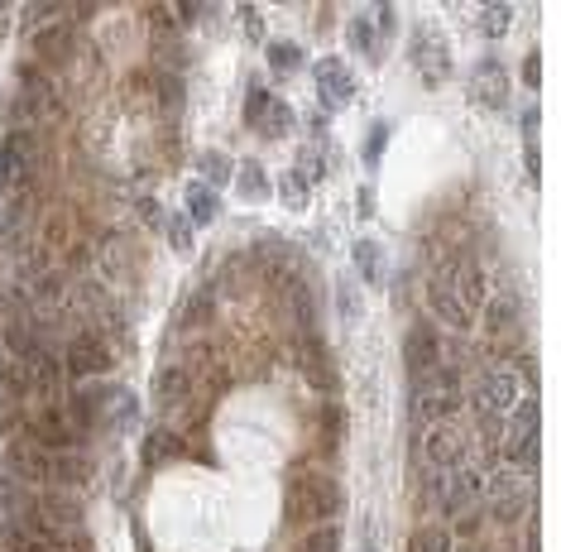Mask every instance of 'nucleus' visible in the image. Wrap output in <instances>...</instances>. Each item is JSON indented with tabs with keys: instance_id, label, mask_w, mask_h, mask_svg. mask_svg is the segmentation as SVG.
<instances>
[{
	"instance_id": "obj_1",
	"label": "nucleus",
	"mask_w": 561,
	"mask_h": 552,
	"mask_svg": "<svg viewBox=\"0 0 561 552\" xmlns=\"http://www.w3.org/2000/svg\"><path fill=\"white\" fill-rule=\"evenodd\" d=\"M460 399H466V384H460V370H446V365H437L432 375L413 380V390H408L413 423H417V427H427V423H451V413L460 408Z\"/></svg>"
},
{
	"instance_id": "obj_2",
	"label": "nucleus",
	"mask_w": 561,
	"mask_h": 552,
	"mask_svg": "<svg viewBox=\"0 0 561 552\" xmlns=\"http://www.w3.org/2000/svg\"><path fill=\"white\" fill-rule=\"evenodd\" d=\"M346 509V495L331 476H302L284 490V519L288 523H336Z\"/></svg>"
},
{
	"instance_id": "obj_3",
	"label": "nucleus",
	"mask_w": 561,
	"mask_h": 552,
	"mask_svg": "<svg viewBox=\"0 0 561 552\" xmlns=\"http://www.w3.org/2000/svg\"><path fill=\"white\" fill-rule=\"evenodd\" d=\"M485 504H489V519L513 529L532 509V476L513 471V466H499L495 476H485Z\"/></svg>"
},
{
	"instance_id": "obj_4",
	"label": "nucleus",
	"mask_w": 561,
	"mask_h": 552,
	"mask_svg": "<svg viewBox=\"0 0 561 552\" xmlns=\"http://www.w3.org/2000/svg\"><path fill=\"white\" fill-rule=\"evenodd\" d=\"M417 461H423L432 476L456 471V466L470 461V437L460 433L456 423H427L423 433H417Z\"/></svg>"
},
{
	"instance_id": "obj_5",
	"label": "nucleus",
	"mask_w": 561,
	"mask_h": 552,
	"mask_svg": "<svg viewBox=\"0 0 561 552\" xmlns=\"http://www.w3.org/2000/svg\"><path fill=\"white\" fill-rule=\"evenodd\" d=\"M518 390H523V380H518L513 365H485L480 375H475L470 404H475L480 418H504V413L518 404Z\"/></svg>"
},
{
	"instance_id": "obj_6",
	"label": "nucleus",
	"mask_w": 561,
	"mask_h": 552,
	"mask_svg": "<svg viewBox=\"0 0 561 552\" xmlns=\"http://www.w3.org/2000/svg\"><path fill=\"white\" fill-rule=\"evenodd\" d=\"M432 495H437L442 514H470L485 500V471L470 461L456 466V471H442V476H432Z\"/></svg>"
},
{
	"instance_id": "obj_7",
	"label": "nucleus",
	"mask_w": 561,
	"mask_h": 552,
	"mask_svg": "<svg viewBox=\"0 0 561 552\" xmlns=\"http://www.w3.org/2000/svg\"><path fill=\"white\" fill-rule=\"evenodd\" d=\"M34 169H39V140L34 135H5V145H0V188L24 192Z\"/></svg>"
},
{
	"instance_id": "obj_8",
	"label": "nucleus",
	"mask_w": 561,
	"mask_h": 552,
	"mask_svg": "<svg viewBox=\"0 0 561 552\" xmlns=\"http://www.w3.org/2000/svg\"><path fill=\"white\" fill-rule=\"evenodd\" d=\"M442 365V337L432 322H413L408 337H403V370H408L413 380L432 375V370Z\"/></svg>"
},
{
	"instance_id": "obj_9",
	"label": "nucleus",
	"mask_w": 561,
	"mask_h": 552,
	"mask_svg": "<svg viewBox=\"0 0 561 552\" xmlns=\"http://www.w3.org/2000/svg\"><path fill=\"white\" fill-rule=\"evenodd\" d=\"M442 279H446L451 298H456L470 317H475V312H485V302H489V284H485V269L475 265V259H456L451 269H442Z\"/></svg>"
},
{
	"instance_id": "obj_10",
	"label": "nucleus",
	"mask_w": 561,
	"mask_h": 552,
	"mask_svg": "<svg viewBox=\"0 0 561 552\" xmlns=\"http://www.w3.org/2000/svg\"><path fill=\"white\" fill-rule=\"evenodd\" d=\"M413 63L417 73H423L427 87H437V82L451 77V48H446V39H437V30H413Z\"/></svg>"
},
{
	"instance_id": "obj_11",
	"label": "nucleus",
	"mask_w": 561,
	"mask_h": 552,
	"mask_svg": "<svg viewBox=\"0 0 561 552\" xmlns=\"http://www.w3.org/2000/svg\"><path fill=\"white\" fill-rule=\"evenodd\" d=\"M48 457L53 451L34 447L30 437H20L5 447V476L20 480V486H48Z\"/></svg>"
},
{
	"instance_id": "obj_12",
	"label": "nucleus",
	"mask_w": 561,
	"mask_h": 552,
	"mask_svg": "<svg viewBox=\"0 0 561 552\" xmlns=\"http://www.w3.org/2000/svg\"><path fill=\"white\" fill-rule=\"evenodd\" d=\"M110 365H116V355H110V346L101 337H73V346L63 355V370L77 375V380H96V375H106Z\"/></svg>"
},
{
	"instance_id": "obj_13",
	"label": "nucleus",
	"mask_w": 561,
	"mask_h": 552,
	"mask_svg": "<svg viewBox=\"0 0 561 552\" xmlns=\"http://www.w3.org/2000/svg\"><path fill=\"white\" fill-rule=\"evenodd\" d=\"M509 73H504V63L495 58H485V63H475V73H470V101L475 106H489V110H499L504 101H509Z\"/></svg>"
},
{
	"instance_id": "obj_14",
	"label": "nucleus",
	"mask_w": 561,
	"mask_h": 552,
	"mask_svg": "<svg viewBox=\"0 0 561 552\" xmlns=\"http://www.w3.org/2000/svg\"><path fill=\"white\" fill-rule=\"evenodd\" d=\"M312 73H317V96L327 106H341V101L355 96V73H350L346 58H321Z\"/></svg>"
},
{
	"instance_id": "obj_15",
	"label": "nucleus",
	"mask_w": 561,
	"mask_h": 552,
	"mask_svg": "<svg viewBox=\"0 0 561 552\" xmlns=\"http://www.w3.org/2000/svg\"><path fill=\"white\" fill-rule=\"evenodd\" d=\"M20 96L39 106V116H58V87H53V82L39 73L34 63L20 67Z\"/></svg>"
},
{
	"instance_id": "obj_16",
	"label": "nucleus",
	"mask_w": 561,
	"mask_h": 552,
	"mask_svg": "<svg viewBox=\"0 0 561 552\" xmlns=\"http://www.w3.org/2000/svg\"><path fill=\"white\" fill-rule=\"evenodd\" d=\"M427 308L437 312L446 327H456V331H466V327L475 322V317H470V312H466V308H460V302L451 298V288H446V279H442V274H432V284H427Z\"/></svg>"
},
{
	"instance_id": "obj_17",
	"label": "nucleus",
	"mask_w": 561,
	"mask_h": 552,
	"mask_svg": "<svg viewBox=\"0 0 561 552\" xmlns=\"http://www.w3.org/2000/svg\"><path fill=\"white\" fill-rule=\"evenodd\" d=\"M34 44H39V58L44 63H67L73 53V24H48V30H34Z\"/></svg>"
},
{
	"instance_id": "obj_18",
	"label": "nucleus",
	"mask_w": 561,
	"mask_h": 552,
	"mask_svg": "<svg viewBox=\"0 0 561 552\" xmlns=\"http://www.w3.org/2000/svg\"><path fill=\"white\" fill-rule=\"evenodd\" d=\"M48 480H53V486H87L92 466L82 461L77 451H53V457H48Z\"/></svg>"
},
{
	"instance_id": "obj_19",
	"label": "nucleus",
	"mask_w": 561,
	"mask_h": 552,
	"mask_svg": "<svg viewBox=\"0 0 561 552\" xmlns=\"http://www.w3.org/2000/svg\"><path fill=\"white\" fill-rule=\"evenodd\" d=\"M182 399H188V370L163 365L159 375H153V404H159V408H178Z\"/></svg>"
},
{
	"instance_id": "obj_20",
	"label": "nucleus",
	"mask_w": 561,
	"mask_h": 552,
	"mask_svg": "<svg viewBox=\"0 0 561 552\" xmlns=\"http://www.w3.org/2000/svg\"><path fill=\"white\" fill-rule=\"evenodd\" d=\"M188 221L192 226H212V221H221V197L206 183H188Z\"/></svg>"
},
{
	"instance_id": "obj_21",
	"label": "nucleus",
	"mask_w": 561,
	"mask_h": 552,
	"mask_svg": "<svg viewBox=\"0 0 561 552\" xmlns=\"http://www.w3.org/2000/svg\"><path fill=\"white\" fill-rule=\"evenodd\" d=\"M235 192H241L245 202H269V197H274V188H269V173H264L255 159H245L241 169H235Z\"/></svg>"
},
{
	"instance_id": "obj_22",
	"label": "nucleus",
	"mask_w": 561,
	"mask_h": 552,
	"mask_svg": "<svg viewBox=\"0 0 561 552\" xmlns=\"http://www.w3.org/2000/svg\"><path fill=\"white\" fill-rule=\"evenodd\" d=\"M101 269L110 274V279H130V269H135L130 241H125V236H106L101 241Z\"/></svg>"
},
{
	"instance_id": "obj_23",
	"label": "nucleus",
	"mask_w": 561,
	"mask_h": 552,
	"mask_svg": "<svg viewBox=\"0 0 561 552\" xmlns=\"http://www.w3.org/2000/svg\"><path fill=\"white\" fill-rule=\"evenodd\" d=\"M278 202H284L288 212H302V206L312 202V183H307L302 169H288L284 178H278Z\"/></svg>"
},
{
	"instance_id": "obj_24",
	"label": "nucleus",
	"mask_w": 561,
	"mask_h": 552,
	"mask_svg": "<svg viewBox=\"0 0 561 552\" xmlns=\"http://www.w3.org/2000/svg\"><path fill=\"white\" fill-rule=\"evenodd\" d=\"M5 126H10V135H34V126H39V106L24 101L20 92L5 96Z\"/></svg>"
},
{
	"instance_id": "obj_25",
	"label": "nucleus",
	"mask_w": 561,
	"mask_h": 552,
	"mask_svg": "<svg viewBox=\"0 0 561 552\" xmlns=\"http://www.w3.org/2000/svg\"><path fill=\"white\" fill-rule=\"evenodd\" d=\"M255 130H259V135H269V140H278V135H288V130H293V110H288L284 101H274V96H269V101H264V110L255 116Z\"/></svg>"
},
{
	"instance_id": "obj_26",
	"label": "nucleus",
	"mask_w": 561,
	"mask_h": 552,
	"mask_svg": "<svg viewBox=\"0 0 561 552\" xmlns=\"http://www.w3.org/2000/svg\"><path fill=\"white\" fill-rule=\"evenodd\" d=\"M475 24H480L485 39H504L513 30V5H480L475 10Z\"/></svg>"
},
{
	"instance_id": "obj_27",
	"label": "nucleus",
	"mask_w": 561,
	"mask_h": 552,
	"mask_svg": "<svg viewBox=\"0 0 561 552\" xmlns=\"http://www.w3.org/2000/svg\"><path fill=\"white\" fill-rule=\"evenodd\" d=\"M197 173H202V183L216 192L221 183H231V178H235V163H231L226 154H216V149H212V154H197Z\"/></svg>"
},
{
	"instance_id": "obj_28",
	"label": "nucleus",
	"mask_w": 561,
	"mask_h": 552,
	"mask_svg": "<svg viewBox=\"0 0 561 552\" xmlns=\"http://www.w3.org/2000/svg\"><path fill=\"white\" fill-rule=\"evenodd\" d=\"M408 552H451V529H446V523H423V529L413 533Z\"/></svg>"
},
{
	"instance_id": "obj_29",
	"label": "nucleus",
	"mask_w": 561,
	"mask_h": 552,
	"mask_svg": "<svg viewBox=\"0 0 561 552\" xmlns=\"http://www.w3.org/2000/svg\"><path fill=\"white\" fill-rule=\"evenodd\" d=\"M163 236L178 255H192V221L182 212H163Z\"/></svg>"
},
{
	"instance_id": "obj_30",
	"label": "nucleus",
	"mask_w": 561,
	"mask_h": 552,
	"mask_svg": "<svg viewBox=\"0 0 561 552\" xmlns=\"http://www.w3.org/2000/svg\"><path fill=\"white\" fill-rule=\"evenodd\" d=\"M264 53H269V67L278 77H288V73H298V67H302V48L298 44H269Z\"/></svg>"
},
{
	"instance_id": "obj_31",
	"label": "nucleus",
	"mask_w": 561,
	"mask_h": 552,
	"mask_svg": "<svg viewBox=\"0 0 561 552\" xmlns=\"http://www.w3.org/2000/svg\"><path fill=\"white\" fill-rule=\"evenodd\" d=\"M178 451H182V437H173V433H149V442H145L149 466H159L163 457H178Z\"/></svg>"
},
{
	"instance_id": "obj_32",
	"label": "nucleus",
	"mask_w": 561,
	"mask_h": 552,
	"mask_svg": "<svg viewBox=\"0 0 561 552\" xmlns=\"http://www.w3.org/2000/svg\"><path fill=\"white\" fill-rule=\"evenodd\" d=\"M355 269L364 284H380V245L374 241H355Z\"/></svg>"
},
{
	"instance_id": "obj_33",
	"label": "nucleus",
	"mask_w": 561,
	"mask_h": 552,
	"mask_svg": "<svg viewBox=\"0 0 561 552\" xmlns=\"http://www.w3.org/2000/svg\"><path fill=\"white\" fill-rule=\"evenodd\" d=\"M346 44L355 53H370L374 48V15H355L346 24Z\"/></svg>"
},
{
	"instance_id": "obj_34",
	"label": "nucleus",
	"mask_w": 561,
	"mask_h": 552,
	"mask_svg": "<svg viewBox=\"0 0 561 552\" xmlns=\"http://www.w3.org/2000/svg\"><path fill=\"white\" fill-rule=\"evenodd\" d=\"M336 548H341V529H331V523H317L307 533V552H336Z\"/></svg>"
},
{
	"instance_id": "obj_35",
	"label": "nucleus",
	"mask_w": 561,
	"mask_h": 552,
	"mask_svg": "<svg viewBox=\"0 0 561 552\" xmlns=\"http://www.w3.org/2000/svg\"><path fill=\"white\" fill-rule=\"evenodd\" d=\"M523 87H528V92L542 87V53H538V48H532L528 58H523Z\"/></svg>"
},
{
	"instance_id": "obj_36",
	"label": "nucleus",
	"mask_w": 561,
	"mask_h": 552,
	"mask_svg": "<svg viewBox=\"0 0 561 552\" xmlns=\"http://www.w3.org/2000/svg\"><path fill=\"white\" fill-rule=\"evenodd\" d=\"M341 317H346V327H350V322H355V317H360V302H355V284H350V279H341Z\"/></svg>"
},
{
	"instance_id": "obj_37",
	"label": "nucleus",
	"mask_w": 561,
	"mask_h": 552,
	"mask_svg": "<svg viewBox=\"0 0 561 552\" xmlns=\"http://www.w3.org/2000/svg\"><path fill=\"white\" fill-rule=\"evenodd\" d=\"M159 92H163V110H178V101H182V82L178 77H159Z\"/></svg>"
},
{
	"instance_id": "obj_38",
	"label": "nucleus",
	"mask_w": 561,
	"mask_h": 552,
	"mask_svg": "<svg viewBox=\"0 0 561 552\" xmlns=\"http://www.w3.org/2000/svg\"><path fill=\"white\" fill-rule=\"evenodd\" d=\"M241 24H245V34H250V39H264V15H259L255 5H245V10H241Z\"/></svg>"
},
{
	"instance_id": "obj_39",
	"label": "nucleus",
	"mask_w": 561,
	"mask_h": 552,
	"mask_svg": "<svg viewBox=\"0 0 561 552\" xmlns=\"http://www.w3.org/2000/svg\"><path fill=\"white\" fill-rule=\"evenodd\" d=\"M384 135H389L384 126L370 130V145H364V163H380V154H384Z\"/></svg>"
},
{
	"instance_id": "obj_40",
	"label": "nucleus",
	"mask_w": 561,
	"mask_h": 552,
	"mask_svg": "<svg viewBox=\"0 0 561 552\" xmlns=\"http://www.w3.org/2000/svg\"><path fill=\"white\" fill-rule=\"evenodd\" d=\"M523 135H528V145H538V106L523 110Z\"/></svg>"
},
{
	"instance_id": "obj_41",
	"label": "nucleus",
	"mask_w": 561,
	"mask_h": 552,
	"mask_svg": "<svg viewBox=\"0 0 561 552\" xmlns=\"http://www.w3.org/2000/svg\"><path fill=\"white\" fill-rule=\"evenodd\" d=\"M139 216H145L149 226H163V212H159V202H149V197L139 202Z\"/></svg>"
},
{
	"instance_id": "obj_42",
	"label": "nucleus",
	"mask_w": 561,
	"mask_h": 552,
	"mask_svg": "<svg viewBox=\"0 0 561 552\" xmlns=\"http://www.w3.org/2000/svg\"><path fill=\"white\" fill-rule=\"evenodd\" d=\"M355 206H360V216H370V212H374V192H370V188H360V197H355Z\"/></svg>"
}]
</instances>
